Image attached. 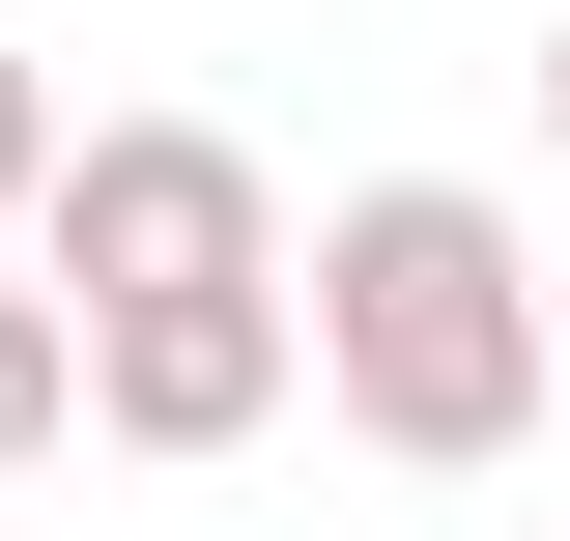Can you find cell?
Segmentation results:
<instances>
[{"label": "cell", "mask_w": 570, "mask_h": 541, "mask_svg": "<svg viewBox=\"0 0 570 541\" xmlns=\"http://www.w3.org/2000/svg\"><path fill=\"white\" fill-rule=\"evenodd\" d=\"M285 371L371 427V456H513L542 427V228L513 200H456V171H371L314 257H285Z\"/></svg>", "instance_id": "1"}, {"label": "cell", "mask_w": 570, "mask_h": 541, "mask_svg": "<svg viewBox=\"0 0 570 541\" xmlns=\"http://www.w3.org/2000/svg\"><path fill=\"white\" fill-rule=\"evenodd\" d=\"M29 257H58V314H142V285H285V200H257V142H228V115H58Z\"/></svg>", "instance_id": "2"}, {"label": "cell", "mask_w": 570, "mask_h": 541, "mask_svg": "<svg viewBox=\"0 0 570 541\" xmlns=\"http://www.w3.org/2000/svg\"><path fill=\"white\" fill-rule=\"evenodd\" d=\"M86 427H115V456L285 427V285H142V314H86Z\"/></svg>", "instance_id": "3"}, {"label": "cell", "mask_w": 570, "mask_h": 541, "mask_svg": "<svg viewBox=\"0 0 570 541\" xmlns=\"http://www.w3.org/2000/svg\"><path fill=\"white\" fill-rule=\"evenodd\" d=\"M58 427H86V314H58V285H0V484L58 456Z\"/></svg>", "instance_id": "4"}, {"label": "cell", "mask_w": 570, "mask_h": 541, "mask_svg": "<svg viewBox=\"0 0 570 541\" xmlns=\"http://www.w3.org/2000/svg\"><path fill=\"white\" fill-rule=\"evenodd\" d=\"M29 171H58V58L0 29V257H29Z\"/></svg>", "instance_id": "5"}, {"label": "cell", "mask_w": 570, "mask_h": 541, "mask_svg": "<svg viewBox=\"0 0 570 541\" xmlns=\"http://www.w3.org/2000/svg\"><path fill=\"white\" fill-rule=\"evenodd\" d=\"M542 371H570V257H542Z\"/></svg>", "instance_id": "6"}, {"label": "cell", "mask_w": 570, "mask_h": 541, "mask_svg": "<svg viewBox=\"0 0 570 541\" xmlns=\"http://www.w3.org/2000/svg\"><path fill=\"white\" fill-rule=\"evenodd\" d=\"M542 142H570V29H542Z\"/></svg>", "instance_id": "7"}]
</instances>
